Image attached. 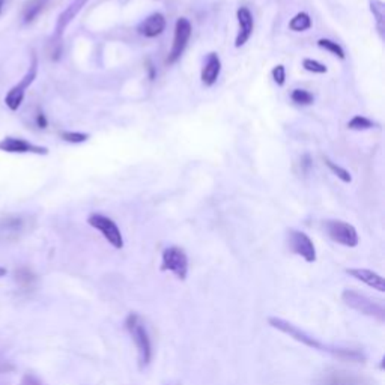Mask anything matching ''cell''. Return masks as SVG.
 <instances>
[{
  "label": "cell",
  "mask_w": 385,
  "mask_h": 385,
  "mask_svg": "<svg viewBox=\"0 0 385 385\" xmlns=\"http://www.w3.org/2000/svg\"><path fill=\"white\" fill-rule=\"evenodd\" d=\"M287 242L291 252L295 253L296 256H301L306 262L308 263L316 262V249L308 235H306L301 230L291 229L287 233Z\"/></svg>",
  "instance_id": "cell-9"
},
{
  "label": "cell",
  "mask_w": 385,
  "mask_h": 385,
  "mask_svg": "<svg viewBox=\"0 0 385 385\" xmlns=\"http://www.w3.org/2000/svg\"><path fill=\"white\" fill-rule=\"evenodd\" d=\"M48 2L50 0H29V2H26L23 8V15H21L23 17V23L25 25L34 23V21L38 18V15L44 11Z\"/></svg>",
  "instance_id": "cell-18"
},
{
  "label": "cell",
  "mask_w": 385,
  "mask_h": 385,
  "mask_svg": "<svg viewBox=\"0 0 385 385\" xmlns=\"http://www.w3.org/2000/svg\"><path fill=\"white\" fill-rule=\"evenodd\" d=\"M89 0H72V2L62 11L60 15L58 17L56 21V27H55V35H53V39L62 41L63 32L67 30V27L71 25V21L79 15L80 11L86 6Z\"/></svg>",
  "instance_id": "cell-12"
},
{
  "label": "cell",
  "mask_w": 385,
  "mask_h": 385,
  "mask_svg": "<svg viewBox=\"0 0 385 385\" xmlns=\"http://www.w3.org/2000/svg\"><path fill=\"white\" fill-rule=\"evenodd\" d=\"M0 151L8 154H35V155H47L48 148L30 143L21 137H5L0 141Z\"/></svg>",
  "instance_id": "cell-11"
},
{
  "label": "cell",
  "mask_w": 385,
  "mask_h": 385,
  "mask_svg": "<svg viewBox=\"0 0 385 385\" xmlns=\"http://www.w3.org/2000/svg\"><path fill=\"white\" fill-rule=\"evenodd\" d=\"M370 11L373 14V18L377 21V27L381 38H384V30H385V5L381 0H370Z\"/></svg>",
  "instance_id": "cell-20"
},
{
  "label": "cell",
  "mask_w": 385,
  "mask_h": 385,
  "mask_svg": "<svg viewBox=\"0 0 385 385\" xmlns=\"http://www.w3.org/2000/svg\"><path fill=\"white\" fill-rule=\"evenodd\" d=\"M271 74H273L274 81L277 84H279V86H283V84L286 83V70H285V67L283 65L274 67V70H273Z\"/></svg>",
  "instance_id": "cell-28"
},
{
  "label": "cell",
  "mask_w": 385,
  "mask_h": 385,
  "mask_svg": "<svg viewBox=\"0 0 385 385\" xmlns=\"http://www.w3.org/2000/svg\"><path fill=\"white\" fill-rule=\"evenodd\" d=\"M318 46H319L320 48H324V50L329 51L331 55H334V56L339 58V59H345V58H346L345 50L341 48V46L337 44V42H334V41L327 39V38H322V39H319V41H318Z\"/></svg>",
  "instance_id": "cell-23"
},
{
  "label": "cell",
  "mask_w": 385,
  "mask_h": 385,
  "mask_svg": "<svg viewBox=\"0 0 385 385\" xmlns=\"http://www.w3.org/2000/svg\"><path fill=\"white\" fill-rule=\"evenodd\" d=\"M268 324L273 328L279 329V331H282V333L287 334L289 337H292L294 340L299 341L301 345L308 346L312 349H316L319 352H325V354L333 355L339 360L354 361V363H365L366 361V355H365V352H363V351L351 349V348H339V346H333V345H325V344H322V341H319L313 336L307 334L306 331L299 329L298 327H295L291 322H287V320H285V319L273 316V318L268 319Z\"/></svg>",
  "instance_id": "cell-1"
},
{
  "label": "cell",
  "mask_w": 385,
  "mask_h": 385,
  "mask_svg": "<svg viewBox=\"0 0 385 385\" xmlns=\"http://www.w3.org/2000/svg\"><path fill=\"white\" fill-rule=\"evenodd\" d=\"M88 223H89V226L98 230L105 238V241L110 245H113L115 249L119 250L124 247V237L121 233V229L117 228V224L112 218H109L107 216H103V214L93 212L89 216Z\"/></svg>",
  "instance_id": "cell-6"
},
{
  "label": "cell",
  "mask_w": 385,
  "mask_h": 385,
  "mask_svg": "<svg viewBox=\"0 0 385 385\" xmlns=\"http://www.w3.org/2000/svg\"><path fill=\"white\" fill-rule=\"evenodd\" d=\"M37 125H38V128H41V130H44V128H47L48 121H47L44 112L38 110V113H37Z\"/></svg>",
  "instance_id": "cell-30"
},
{
  "label": "cell",
  "mask_w": 385,
  "mask_h": 385,
  "mask_svg": "<svg viewBox=\"0 0 385 385\" xmlns=\"http://www.w3.org/2000/svg\"><path fill=\"white\" fill-rule=\"evenodd\" d=\"M291 100L298 105H310L313 104L315 96L306 89H294L291 93Z\"/></svg>",
  "instance_id": "cell-25"
},
{
  "label": "cell",
  "mask_w": 385,
  "mask_h": 385,
  "mask_svg": "<svg viewBox=\"0 0 385 385\" xmlns=\"http://www.w3.org/2000/svg\"><path fill=\"white\" fill-rule=\"evenodd\" d=\"M303 68L308 72H313V74H327L328 72V68L324 65V63H320L319 60H315V59H304Z\"/></svg>",
  "instance_id": "cell-27"
},
{
  "label": "cell",
  "mask_w": 385,
  "mask_h": 385,
  "mask_svg": "<svg viewBox=\"0 0 385 385\" xmlns=\"http://www.w3.org/2000/svg\"><path fill=\"white\" fill-rule=\"evenodd\" d=\"M166 29V18L163 14L155 13L146 17L141 25L137 26V32L145 38H157Z\"/></svg>",
  "instance_id": "cell-14"
},
{
  "label": "cell",
  "mask_w": 385,
  "mask_h": 385,
  "mask_svg": "<svg viewBox=\"0 0 385 385\" xmlns=\"http://www.w3.org/2000/svg\"><path fill=\"white\" fill-rule=\"evenodd\" d=\"M14 279H15V282L18 283V286L21 289H25V291H30V289L35 287L38 277L34 271L29 270L27 266H21V268L15 270Z\"/></svg>",
  "instance_id": "cell-19"
},
{
  "label": "cell",
  "mask_w": 385,
  "mask_h": 385,
  "mask_svg": "<svg viewBox=\"0 0 385 385\" xmlns=\"http://www.w3.org/2000/svg\"><path fill=\"white\" fill-rule=\"evenodd\" d=\"M125 328L128 333H130L134 345L137 348L138 366H141V369H145L146 366H149V363H151L152 360V344H151V337H149L143 319L141 318V315L133 312L125 319Z\"/></svg>",
  "instance_id": "cell-2"
},
{
  "label": "cell",
  "mask_w": 385,
  "mask_h": 385,
  "mask_svg": "<svg viewBox=\"0 0 385 385\" xmlns=\"http://www.w3.org/2000/svg\"><path fill=\"white\" fill-rule=\"evenodd\" d=\"M346 273L354 277L355 280L365 283L373 289H377L378 292H385V282H384V277L379 275L378 273L375 271H370V270H365V268H348Z\"/></svg>",
  "instance_id": "cell-16"
},
{
  "label": "cell",
  "mask_w": 385,
  "mask_h": 385,
  "mask_svg": "<svg viewBox=\"0 0 385 385\" xmlns=\"http://www.w3.org/2000/svg\"><path fill=\"white\" fill-rule=\"evenodd\" d=\"M237 18H238V35L235 38V47L241 48L249 42V39L253 35L254 30V20L253 14L250 13V9L245 6H241L237 11Z\"/></svg>",
  "instance_id": "cell-13"
},
{
  "label": "cell",
  "mask_w": 385,
  "mask_h": 385,
  "mask_svg": "<svg viewBox=\"0 0 385 385\" xmlns=\"http://www.w3.org/2000/svg\"><path fill=\"white\" fill-rule=\"evenodd\" d=\"M318 385H361L360 379L348 372L333 370L328 372L327 375L319 381Z\"/></svg>",
  "instance_id": "cell-17"
},
{
  "label": "cell",
  "mask_w": 385,
  "mask_h": 385,
  "mask_svg": "<svg viewBox=\"0 0 385 385\" xmlns=\"http://www.w3.org/2000/svg\"><path fill=\"white\" fill-rule=\"evenodd\" d=\"M162 271H170L175 274L176 279L185 280L188 275V256L187 253L172 245V247H167L163 252V261H162Z\"/></svg>",
  "instance_id": "cell-5"
},
{
  "label": "cell",
  "mask_w": 385,
  "mask_h": 385,
  "mask_svg": "<svg viewBox=\"0 0 385 385\" xmlns=\"http://www.w3.org/2000/svg\"><path fill=\"white\" fill-rule=\"evenodd\" d=\"M220 72H221V59L217 53L212 51L207 56L205 65H203L202 68V74H200L202 83L205 84V86H214L220 77Z\"/></svg>",
  "instance_id": "cell-15"
},
{
  "label": "cell",
  "mask_w": 385,
  "mask_h": 385,
  "mask_svg": "<svg viewBox=\"0 0 385 385\" xmlns=\"http://www.w3.org/2000/svg\"><path fill=\"white\" fill-rule=\"evenodd\" d=\"M37 76H38V56L35 55V53H32V60H30L27 72L25 74V77L21 79L14 88H11V91L5 96V104L8 105L9 110L13 112L18 110V107L25 100L26 91L30 88V84L35 81Z\"/></svg>",
  "instance_id": "cell-4"
},
{
  "label": "cell",
  "mask_w": 385,
  "mask_h": 385,
  "mask_svg": "<svg viewBox=\"0 0 385 385\" xmlns=\"http://www.w3.org/2000/svg\"><path fill=\"white\" fill-rule=\"evenodd\" d=\"M312 27V18L307 13H298L291 21H289V29L294 32H306Z\"/></svg>",
  "instance_id": "cell-21"
},
{
  "label": "cell",
  "mask_w": 385,
  "mask_h": 385,
  "mask_svg": "<svg viewBox=\"0 0 385 385\" xmlns=\"http://www.w3.org/2000/svg\"><path fill=\"white\" fill-rule=\"evenodd\" d=\"M324 162H325V164L328 166V169L331 170V172H333L340 181H341V183H345V184H349V183H352V176H351V174L348 172V170L346 169H344V167H341V166H339V164H336V163H333V162H331V159L329 158H324Z\"/></svg>",
  "instance_id": "cell-24"
},
{
  "label": "cell",
  "mask_w": 385,
  "mask_h": 385,
  "mask_svg": "<svg viewBox=\"0 0 385 385\" xmlns=\"http://www.w3.org/2000/svg\"><path fill=\"white\" fill-rule=\"evenodd\" d=\"M6 268H4V266H0V277H4V275H6Z\"/></svg>",
  "instance_id": "cell-32"
},
{
  "label": "cell",
  "mask_w": 385,
  "mask_h": 385,
  "mask_svg": "<svg viewBox=\"0 0 385 385\" xmlns=\"http://www.w3.org/2000/svg\"><path fill=\"white\" fill-rule=\"evenodd\" d=\"M325 232L334 242L345 245V247H357L360 242L357 229L346 221L328 220L325 221Z\"/></svg>",
  "instance_id": "cell-7"
},
{
  "label": "cell",
  "mask_w": 385,
  "mask_h": 385,
  "mask_svg": "<svg viewBox=\"0 0 385 385\" xmlns=\"http://www.w3.org/2000/svg\"><path fill=\"white\" fill-rule=\"evenodd\" d=\"M20 385H42V382L39 381V378H37L35 375H32V373H26V375L23 377V379H21Z\"/></svg>",
  "instance_id": "cell-29"
},
{
  "label": "cell",
  "mask_w": 385,
  "mask_h": 385,
  "mask_svg": "<svg viewBox=\"0 0 385 385\" xmlns=\"http://www.w3.org/2000/svg\"><path fill=\"white\" fill-rule=\"evenodd\" d=\"M341 299H344V303L349 308L355 310V312L365 315V316H369V318H373L375 320H378L379 324L385 322L384 306L377 301H373V299L369 298L367 295L346 289V291L341 294Z\"/></svg>",
  "instance_id": "cell-3"
},
{
  "label": "cell",
  "mask_w": 385,
  "mask_h": 385,
  "mask_svg": "<svg viewBox=\"0 0 385 385\" xmlns=\"http://www.w3.org/2000/svg\"><path fill=\"white\" fill-rule=\"evenodd\" d=\"M377 126V124L370 121L369 117L366 116H354L352 119L348 122V128L349 130H354V131H366V130H370V128Z\"/></svg>",
  "instance_id": "cell-22"
},
{
  "label": "cell",
  "mask_w": 385,
  "mask_h": 385,
  "mask_svg": "<svg viewBox=\"0 0 385 385\" xmlns=\"http://www.w3.org/2000/svg\"><path fill=\"white\" fill-rule=\"evenodd\" d=\"M29 218L23 214H9L0 218V238L15 241L29 229Z\"/></svg>",
  "instance_id": "cell-10"
},
{
  "label": "cell",
  "mask_w": 385,
  "mask_h": 385,
  "mask_svg": "<svg viewBox=\"0 0 385 385\" xmlns=\"http://www.w3.org/2000/svg\"><path fill=\"white\" fill-rule=\"evenodd\" d=\"M62 141H65L68 143L77 145V143H84L89 138V134L84 133H77V131H62L60 133Z\"/></svg>",
  "instance_id": "cell-26"
},
{
  "label": "cell",
  "mask_w": 385,
  "mask_h": 385,
  "mask_svg": "<svg viewBox=\"0 0 385 385\" xmlns=\"http://www.w3.org/2000/svg\"><path fill=\"white\" fill-rule=\"evenodd\" d=\"M191 32H192L191 23L185 17H181L176 20L174 44H172V48H170L169 58H167V63H170V65L178 62L181 59V56L184 55V51L188 46L190 37H191Z\"/></svg>",
  "instance_id": "cell-8"
},
{
  "label": "cell",
  "mask_w": 385,
  "mask_h": 385,
  "mask_svg": "<svg viewBox=\"0 0 385 385\" xmlns=\"http://www.w3.org/2000/svg\"><path fill=\"white\" fill-rule=\"evenodd\" d=\"M5 2H6V0H0V15H2V13H4V8H5Z\"/></svg>",
  "instance_id": "cell-31"
}]
</instances>
